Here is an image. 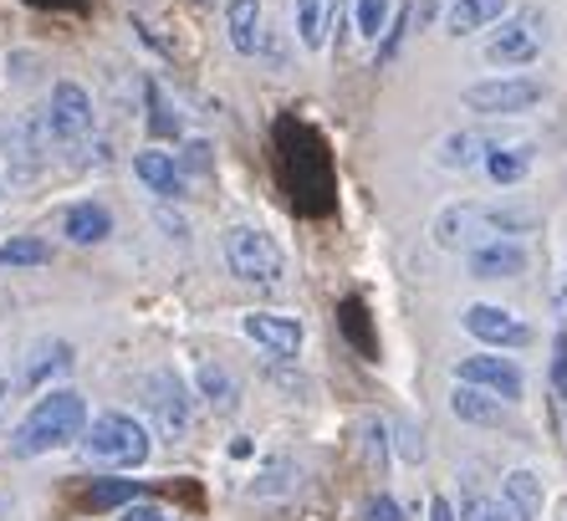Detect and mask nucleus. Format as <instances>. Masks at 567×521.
Returning a JSON list of instances; mask_svg holds the SVG:
<instances>
[{
    "label": "nucleus",
    "mask_w": 567,
    "mask_h": 521,
    "mask_svg": "<svg viewBox=\"0 0 567 521\" xmlns=\"http://www.w3.org/2000/svg\"><path fill=\"white\" fill-rule=\"evenodd\" d=\"M430 521H461V517H455V507H450L445 496H435V501H430Z\"/></svg>",
    "instance_id": "nucleus-31"
},
{
    "label": "nucleus",
    "mask_w": 567,
    "mask_h": 521,
    "mask_svg": "<svg viewBox=\"0 0 567 521\" xmlns=\"http://www.w3.org/2000/svg\"><path fill=\"white\" fill-rule=\"evenodd\" d=\"M532 159H537L532 144H491V154H486L481 170H486L496 184H522L532 174Z\"/></svg>",
    "instance_id": "nucleus-20"
},
{
    "label": "nucleus",
    "mask_w": 567,
    "mask_h": 521,
    "mask_svg": "<svg viewBox=\"0 0 567 521\" xmlns=\"http://www.w3.org/2000/svg\"><path fill=\"white\" fill-rule=\"evenodd\" d=\"M118 521H164V511H158L154 501H138V507L128 501V507L118 511Z\"/></svg>",
    "instance_id": "nucleus-30"
},
{
    "label": "nucleus",
    "mask_w": 567,
    "mask_h": 521,
    "mask_svg": "<svg viewBox=\"0 0 567 521\" xmlns=\"http://www.w3.org/2000/svg\"><path fill=\"white\" fill-rule=\"evenodd\" d=\"M399 450H404V460H424V435H414L410 425H399Z\"/></svg>",
    "instance_id": "nucleus-29"
},
{
    "label": "nucleus",
    "mask_w": 567,
    "mask_h": 521,
    "mask_svg": "<svg viewBox=\"0 0 567 521\" xmlns=\"http://www.w3.org/2000/svg\"><path fill=\"white\" fill-rule=\"evenodd\" d=\"M0 399H6V374H0Z\"/></svg>",
    "instance_id": "nucleus-33"
},
{
    "label": "nucleus",
    "mask_w": 567,
    "mask_h": 521,
    "mask_svg": "<svg viewBox=\"0 0 567 521\" xmlns=\"http://www.w3.org/2000/svg\"><path fill=\"white\" fill-rule=\"evenodd\" d=\"M343 21V0H297V41L307 52L328 47V31Z\"/></svg>",
    "instance_id": "nucleus-15"
},
{
    "label": "nucleus",
    "mask_w": 567,
    "mask_h": 521,
    "mask_svg": "<svg viewBox=\"0 0 567 521\" xmlns=\"http://www.w3.org/2000/svg\"><path fill=\"white\" fill-rule=\"evenodd\" d=\"M62 235L72 246H103L107 235H113V215H107V205H97V200H78V205H66V215H62Z\"/></svg>",
    "instance_id": "nucleus-14"
},
{
    "label": "nucleus",
    "mask_w": 567,
    "mask_h": 521,
    "mask_svg": "<svg viewBox=\"0 0 567 521\" xmlns=\"http://www.w3.org/2000/svg\"><path fill=\"white\" fill-rule=\"evenodd\" d=\"M82 450L87 460H103V466L118 470H138L148 460V430L133 415H97L87 430H82Z\"/></svg>",
    "instance_id": "nucleus-3"
},
{
    "label": "nucleus",
    "mask_w": 567,
    "mask_h": 521,
    "mask_svg": "<svg viewBox=\"0 0 567 521\" xmlns=\"http://www.w3.org/2000/svg\"><path fill=\"white\" fill-rule=\"evenodd\" d=\"M47 260H52V246L37 235H16L0 246V266H47Z\"/></svg>",
    "instance_id": "nucleus-23"
},
{
    "label": "nucleus",
    "mask_w": 567,
    "mask_h": 521,
    "mask_svg": "<svg viewBox=\"0 0 567 521\" xmlns=\"http://www.w3.org/2000/svg\"><path fill=\"white\" fill-rule=\"evenodd\" d=\"M205 154H210V149H205V144H189V149H185V164H189V170H205V164H210V159H205Z\"/></svg>",
    "instance_id": "nucleus-32"
},
{
    "label": "nucleus",
    "mask_w": 567,
    "mask_h": 521,
    "mask_svg": "<svg viewBox=\"0 0 567 521\" xmlns=\"http://www.w3.org/2000/svg\"><path fill=\"white\" fill-rule=\"evenodd\" d=\"M195 389H199V399H205L215 415H230V409L240 405V384H236V374H230L225 364H199Z\"/></svg>",
    "instance_id": "nucleus-19"
},
{
    "label": "nucleus",
    "mask_w": 567,
    "mask_h": 521,
    "mask_svg": "<svg viewBox=\"0 0 567 521\" xmlns=\"http://www.w3.org/2000/svg\"><path fill=\"white\" fill-rule=\"evenodd\" d=\"M133 174H138V184H144L148 195H158V200L185 195V170H179V159L164 154V149H144V154H133Z\"/></svg>",
    "instance_id": "nucleus-12"
},
{
    "label": "nucleus",
    "mask_w": 567,
    "mask_h": 521,
    "mask_svg": "<svg viewBox=\"0 0 567 521\" xmlns=\"http://www.w3.org/2000/svg\"><path fill=\"white\" fill-rule=\"evenodd\" d=\"M240 333L251 343H261L271 358H297L302 353V323L287 313H246L240 317Z\"/></svg>",
    "instance_id": "nucleus-11"
},
{
    "label": "nucleus",
    "mask_w": 567,
    "mask_h": 521,
    "mask_svg": "<svg viewBox=\"0 0 567 521\" xmlns=\"http://www.w3.org/2000/svg\"><path fill=\"white\" fill-rule=\"evenodd\" d=\"M512 0H450L445 11V31L450 37H471V31H486L496 21H506Z\"/></svg>",
    "instance_id": "nucleus-16"
},
{
    "label": "nucleus",
    "mask_w": 567,
    "mask_h": 521,
    "mask_svg": "<svg viewBox=\"0 0 567 521\" xmlns=\"http://www.w3.org/2000/svg\"><path fill=\"white\" fill-rule=\"evenodd\" d=\"M496 37L486 41V62L491 67H532L542 57V16L537 11H516L506 21H496Z\"/></svg>",
    "instance_id": "nucleus-6"
},
{
    "label": "nucleus",
    "mask_w": 567,
    "mask_h": 521,
    "mask_svg": "<svg viewBox=\"0 0 567 521\" xmlns=\"http://www.w3.org/2000/svg\"><path fill=\"white\" fill-rule=\"evenodd\" d=\"M41 123H47V139H56V144H78L82 133L93 129V98H87L78 82H56L52 98H47Z\"/></svg>",
    "instance_id": "nucleus-7"
},
{
    "label": "nucleus",
    "mask_w": 567,
    "mask_h": 521,
    "mask_svg": "<svg viewBox=\"0 0 567 521\" xmlns=\"http://www.w3.org/2000/svg\"><path fill=\"white\" fill-rule=\"evenodd\" d=\"M465 266H471L475 282H516L527 272V246L512 235H496V241H481V246L465 251Z\"/></svg>",
    "instance_id": "nucleus-10"
},
{
    "label": "nucleus",
    "mask_w": 567,
    "mask_h": 521,
    "mask_svg": "<svg viewBox=\"0 0 567 521\" xmlns=\"http://www.w3.org/2000/svg\"><path fill=\"white\" fill-rule=\"evenodd\" d=\"M450 409H455V419H461V425H481V430H502V425H506V399H496V394H486V389H475V384H455Z\"/></svg>",
    "instance_id": "nucleus-13"
},
{
    "label": "nucleus",
    "mask_w": 567,
    "mask_h": 521,
    "mask_svg": "<svg viewBox=\"0 0 567 521\" xmlns=\"http://www.w3.org/2000/svg\"><path fill=\"white\" fill-rule=\"evenodd\" d=\"M225 27H230V47L240 57L261 52V0H230L225 6Z\"/></svg>",
    "instance_id": "nucleus-18"
},
{
    "label": "nucleus",
    "mask_w": 567,
    "mask_h": 521,
    "mask_svg": "<svg viewBox=\"0 0 567 521\" xmlns=\"http://www.w3.org/2000/svg\"><path fill=\"white\" fill-rule=\"evenodd\" d=\"M72 368V343H41L37 353H31V364H27V384L31 389H41L52 374H66Z\"/></svg>",
    "instance_id": "nucleus-22"
},
{
    "label": "nucleus",
    "mask_w": 567,
    "mask_h": 521,
    "mask_svg": "<svg viewBox=\"0 0 567 521\" xmlns=\"http://www.w3.org/2000/svg\"><path fill=\"white\" fill-rule=\"evenodd\" d=\"M455 378H461V384H475V389H486V394H496V399H506V405H516V399L527 394L522 368H516L512 358H496V353H471V358H461V364H455Z\"/></svg>",
    "instance_id": "nucleus-8"
},
{
    "label": "nucleus",
    "mask_w": 567,
    "mask_h": 521,
    "mask_svg": "<svg viewBox=\"0 0 567 521\" xmlns=\"http://www.w3.org/2000/svg\"><path fill=\"white\" fill-rule=\"evenodd\" d=\"M87 430V405H82L78 389H47L37 405L27 409V419L11 430V456L16 460H37L47 450H62V445L82 440Z\"/></svg>",
    "instance_id": "nucleus-1"
},
{
    "label": "nucleus",
    "mask_w": 567,
    "mask_h": 521,
    "mask_svg": "<svg viewBox=\"0 0 567 521\" xmlns=\"http://www.w3.org/2000/svg\"><path fill=\"white\" fill-rule=\"evenodd\" d=\"M363 521H404V511H399V501L394 496H369V501H363Z\"/></svg>",
    "instance_id": "nucleus-28"
},
{
    "label": "nucleus",
    "mask_w": 567,
    "mask_h": 521,
    "mask_svg": "<svg viewBox=\"0 0 567 521\" xmlns=\"http://www.w3.org/2000/svg\"><path fill=\"white\" fill-rule=\"evenodd\" d=\"M461 327L471 333L475 343H486V348H527V343H532V327L522 323L516 313H506V307H491V302L465 307Z\"/></svg>",
    "instance_id": "nucleus-9"
},
{
    "label": "nucleus",
    "mask_w": 567,
    "mask_h": 521,
    "mask_svg": "<svg viewBox=\"0 0 567 521\" xmlns=\"http://www.w3.org/2000/svg\"><path fill=\"white\" fill-rule=\"evenodd\" d=\"M461 521H516L506 501H486V496H465Z\"/></svg>",
    "instance_id": "nucleus-25"
},
{
    "label": "nucleus",
    "mask_w": 567,
    "mask_h": 521,
    "mask_svg": "<svg viewBox=\"0 0 567 521\" xmlns=\"http://www.w3.org/2000/svg\"><path fill=\"white\" fill-rule=\"evenodd\" d=\"M553 399L557 405L567 399V327H557L553 338Z\"/></svg>",
    "instance_id": "nucleus-27"
},
{
    "label": "nucleus",
    "mask_w": 567,
    "mask_h": 521,
    "mask_svg": "<svg viewBox=\"0 0 567 521\" xmlns=\"http://www.w3.org/2000/svg\"><path fill=\"white\" fill-rule=\"evenodd\" d=\"M138 496V481H107V486H93V496H87V507L103 511V507H123V501H133Z\"/></svg>",
    "instance_id": "nucleus-26"
},
{
    "label": "nucleus",
    "mask_w": 567,
    "mask_h": 521,
    "mask_svg": "<svg viewBox=\"0 0 567 521\" xmlns=\"http://www.w3.org/2000/svg\"><path fill=\"white\" fill-rule=\"evenodd\" d=\"M547 98V88L532 78H486V82H471L461 88V103L481 118H522Z\"/></svg>",
    "instance_id": "nucleus-4"
},
{
    "label": "nucleus",
    "mask_w": 567,
    "mask_h": 521,
    "mask_svg": "<svg viewBox=\"0 0 567 521\" xmlns=\"http://www.w3.org/2000/svg\"><path fill=\"white\" fill-rule=\"evenodd\" d=\"M225 266L236 282H251V287H277L287 276V256L266 231L256 225H230L225 231Z\"/></svg>",
    "instance_id": "nucleus-2"
},
{
    "label": "nucleus",
    "mask_w": 567,
    "mask_h": 521,
    "mask_svg": "<svg viewBox=\"0 0 567 521\" xmlns=\"http://www.w3.org/2000/svg\"><path fill=\"white\" fill-rule=\"evenodd\" d=\"M144 405H148L154 430L164 435V440H179V435L189 430V394H185V384H179L174 368H154V374L144 378Z\"/></svg>",
    "instance_id": "nucleus-5"
},
{
    "label": "nucleus",
    "mask_w": 567,
    "mask_h": 521,
    "mask_svg": "<svg viewBox=\"0 0 567 521\" xmlns=\"http://www.w3.org/2000/svg\"><path fill=\"white\" fill-rule=\"evenodd\" d=\"M389 16H394V0H358V37L379 41L389 31Z\"/></svg>",
    "instance_id": "nucleus-24"
},
{
    "label": "nucleus",
    "mask_w": 567,
    "mask_h": 521,
    "mask_svg": "<svg viewBox=\"0 0 567 521\" xmlns=\"http://www.w3.org/2000/svg\"><path fill=\"white\" fill-rule=\"evenodd\" d=\"M502 501L512 507L516 521H537L542 507H547V491H542V476L537 470H512L502 481Z\"/></svg>",
    "instance_id": "nucleus-17"
},
{
    "label": "nucleus",
    "mask_w": 567,
    "mask_h": 521,
    "mask_svg": "<svg viewBox=\"0 0 567 521\" xmlns=\"http://www.w3.org/2000/svg\"><path fill=\"white\" fill-rule=\"evenodd\" d=\"M491 154V139L481 133H450L445 144H440V170H475V164H486Z\"/></svg>",
    "instance_id": "nucleus-21"
}]
</instances>
